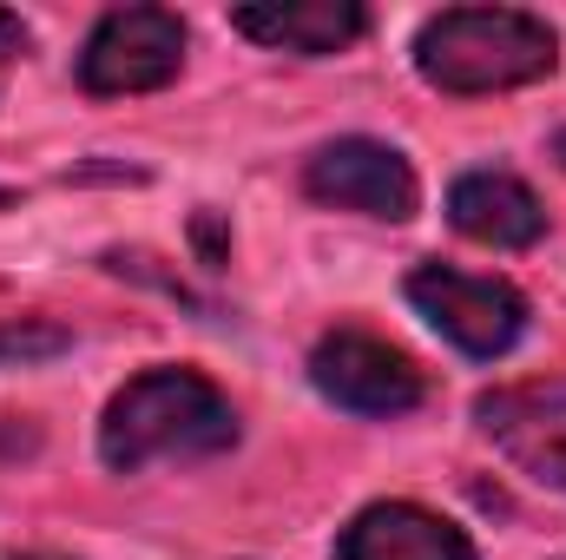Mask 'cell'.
Instances as JSON below:
<instances>
[{"label": "cell", "mask_w": 566, "mask_h": 560, "mask_svg": "<svg viewBox=\"0 0 566 560\" xmlns=\"http://www.w3.org/2000/svg\"><path fill=\"white\" fill-rule=\"evenodd\" d=\"M231 442H238V409L198 370H145L106 403V422H99V455L119 475L145 462L218 455Z\"/></svg>", "instance_id": "6da1fadb"}, {"label": "cell", "mask_w": 566, "mask_h": 560, "mask_svg": "<svg viewBox=\"0 0 566 560\" xmlns=\"http://www.w3.org/2000/svg\"><path fill=\"white\" fill-rule=\"evenodd\" d=\"M560 60V40L547 20L521 7H448L416 33V66L441 93H507L527 80H547Z\"/></svg>", "instance_id": "7a4b0ae2"}, {"label": "cell", "mask_w": 566, "mask_h": 560, "mask_svg": "<svg viewBox=\"0 0 566 560\" xmlns=\"http://www.w3.org/2000/svg\"><path fill=\"white\" fill-rule=\"evenodd\" d=\"M310 383L349 416H409L428 396V376L416 370V356L369 330H329L310 350Z\"/></svg>", "instance_id": "3957f363"}, {"label": "cell", "mask_w": 566, "mask_h": 560, "mask_svg": "<svg viewBox=\"0 0 566 560\" xmlns=\"http://www.w3.org/2000/svg\"><path fill=\"white\" fill-rule=\"evenodd\" d=\"M178 66H185V20L165 7H119L93 27L80 53V86L99 100H126L178 80Z\"/></svg>", "instance_id": "277c9868"}, {"label": "cell", "mask_w": 566, "mask_h": 560, "mask_svg": "<svg viewBox=\"0 0 566 560\" xmlns=\"http://www.w3.org/2000/svg\"><path fill=\"white\" fill-rule=\"evenodd\" d=\"M409 303L468 356H507L527 330V303H521L514 283L468 278V271H448V265H422L409 278Z\"/></svg>", "instance_id": "5b68a950"}, {"label": "cell", "mask_w": 566, "mask_h": 560, "mask_svg": "<svg viewBox=\"0 0 566 560\" xmlns=\"http://www.w3.org/2000/svg\"><path fill=\"white\" fill-rule=\"evenodd\" d=\"M303 191L323 198V205H336V211H363V218H389V225L416 218V198H422L409 158L382 139L323 145L310 158V172H303Z\"/></svg>", "instance_id": "8992f818"}, {"label": "cell", "mask_w": 566, "mask_h": 560, "mask_svg": "<svg viewBox=\"0 0 566 560\" xmlns=\"http://www.w3.org/2000/svg\"><path fill=\"white\" fill-rule=\"evenodd\" d=\"M336 560H474V548L454 521L428 515L416 501H376L343 528Z\"/></svg>", "instance_id": "52a82bcc"}, {"label": "cell", "mask_w": 566, "mask_h": 560, "mask_svg": "<svg viewBox=\"0 0 566 560\" xmlns=\"http://www.w3.org/2000/svg\"><path fill=\"white\" fill-rule=\"evenodd\" d=\"M448 218H454L461 238L494 245V251H521V245H534V238L547 231L541 198H534L514 172H468V178H454Z\"/></svg>", "instance_id": "ba28073f"}, {"label": "cell", "mask_w": 566, "mask_h": 560, "mask_svg": "<svg viewBox=\"0 0 566 560\" xmlns=\"http://www.w3.org/2000/svg\"><path fill=\"white\" fill-rule=\"evenodd\" d=\"M231 27L283 53H343L349 40H363L369 13L356 0H251L231 13Z\"/></svg>", "instance_id": "9c48e42d"}, {"label": "cell", "mask_w": 566, "mask_h": 560, "mask_svg": "<svg viewBox=\"0 0 566 560\" xmlns=\"http://www.w3.org/2000/svg\"><path fill=\"white\" fill-rule=\"evenodd\" d=\"M507 448L541 475V481H554V488H566V416L554 422H534V428H521V435H507Z\"/></svg>", "instance_id": "30bf717a"}, {"label": "cell", "mask_w": 566, "mask_h": 560, "mask_svg": "<svg viewBox=\"0 0 566 560\" xmlns=\"http://www.w3.org/2000/svg\"><path fill=\"white\" fill-rule=\"evenodd\" d=\"M66 350V330L60 323H0V370L7 363H33V356H60Z\"/></svg>", "instance_id": "8fae6325"}, {"label": "cell", "mask_w": 566, "mask_h": 560, "mask_svg": "<svg viewBox=\"0 0 566 560\" xmlns=\"http://www.w3.org/2000/svg\"><path fill=\"white\" fill-rule=\"evenodd\" d=\"M27 46V27H20V13H0V60L7 53H20Z\"/></svg>", "instance_id": "7c38bea8"}, {"label": "cell", "mask_w": 566, "mask_h": 560, "mask_svg": "<svg viewBox=\"0 0 566 560\" xmlns=\"http://www.w3.org/2000/svg\"><path fill=\"white\" fill-rule=\"evenodd\" d=\"M7 198H13V191H7V185H0V205H7Z\"/></svg>", "instance_id": "4fadbf2b"}]
</instances>
